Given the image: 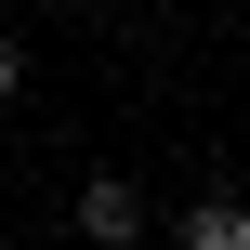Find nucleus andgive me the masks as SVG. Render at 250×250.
<instances>
[{"label":"nucleus","instance_id":"nucleus-1","mask_svg":"<svg viewBox=\"0 0 250 250\" xmlns=\"http://www.w3.org/2000/svg\"><path fill=\"white\" fill-rule=\"evenodd\" d=\"M79 224H92V237H145V198L105 171V185H79Z\"/></svg>","mask_w":250,"mask_h":250},{"label":"nucleus","instance_id":"nucleus-3","mask_svg":"<svg viewBox=\"0 0 250 250\" xmlns=\"http://www.w3.org/2000/svg\"><path fill=\"white\" fill-rule=\"evenodd\" d=\"M13 92H26V53H13V40H0V105H13Z\"/></svg>","mask_w":250,"mask_h":250},{"label":"nucleus","instance_id":"nucleus-2","mask_svg":"<svg viewBox=\"0 0 250 250\" xmlns=\"http://www.w3.org/2000/svg\"><path fill=\"white\" fill-rule=\"evenodd\" d=\"M185 250H250V211L237 198H198V211H185Z\"/></svg>","mask_w":250,"mask_h":250}]
</instances>
